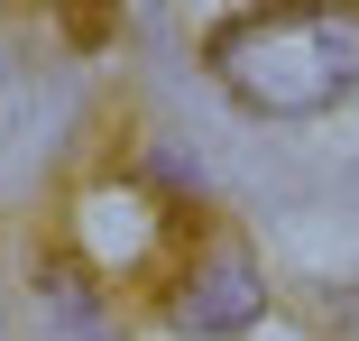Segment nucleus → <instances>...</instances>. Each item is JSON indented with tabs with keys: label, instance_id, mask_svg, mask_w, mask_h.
Returning a JSON list of instances; mask_svg holds the SVG:
<instances>
[{
	"label": "nucleus",
	"instance_id": "nucleus-1",
	"mask_svg": "<svg viewBox=\"0 0 359 341\" xmlns=\"http://www.w3.org/2000/svg\"><path fill=\"white\" fill-rule=\"evenodd\" d=\"M212 74L267 120L332 111L359 83V10H249L212 37Z\"/></svg>",
	"mask_w": 359,
	"mask_h": 341
},
{
	"label": "nucleus",
	"instance_id": "nucleus-3",
	"mask_svg": "<svg viewBox=\"0 0 359 341\" xmlns=\"http://www.w3.org/2000/svg\"><path fill=\"white\" fill-rule=\"evenodd\" d=\"M258 305H267V286H258L240 240H212L203 258H184V286H175V323L184 332H249Z\"/></svg>",
	"mask_w": 359,
	"mask_h": 341
},
{
	"label": "nucleus",
	"instance_id": "nucleus-4",
	"mask_svg": "<svg viewBox=\"0 0 359 341\" xmlns=\"http://www.w3.org/2000/svg\"><path fill=\"white\" fill-rule=\"evenodd\" d=\"M323 332L332 341H359V295H323Z\"/></svg>",
	"mask_w": 359,
	"mask_h": 341
},
{
	"label": "nucleus",
	"instance_id": "nucleus-2",
	"mask_svg": "<svg viewBox=\"0 0 359 341\" xmlns=\"http://www.w3.org/2000/svg\"><path fill=\"white\" fill-rule=\"evenodd\" d=\"M65 231H74V258L93 267V277H138V267L166 249L175 213H166L148 185H83Z\"/></svg>",
	"mask_w": 359,
	"mask_h": 341
}]
</instances>
